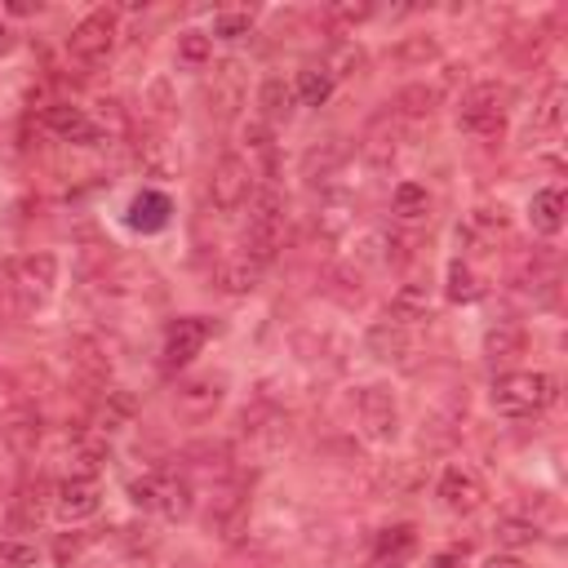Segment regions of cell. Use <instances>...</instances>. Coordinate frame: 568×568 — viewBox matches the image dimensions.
Wrapping results in <instances>:
<instances>
[{"mask_svg":"<svg viewBox=\"0 0 568 568\" xmlns=\"http://www.w3.org/2000/svg\"><path fill=\"white\" fill-rule=\"evenodd\" d=\"M284 245V196L275 192V182L254 186L249 196V227H245V262H254L258 271L267 262H275Z\"/></svg>","mask_w":568,"mask_h":568,"instance_id":"obj_1","label":"cell"},{"mask_svg":"<svg viewBox=\"0 0 568 568\" xmlns=\"http://www.w3.org/2000/svg\"><path fill=\"white\" fill-rule=\"evenodd\" d=\"M489 400L502 417H533L559 400V383L551 373H502Z\"/></svg>","mask_w":568,"mask_h":568,"instance_id":"obj_2","label":"cell"},{"mask_svg":"<svg viewBox=\"0 0 568 568\" xmlns=\"http://www.w3.org/2000/svg\"><path fill=\"white\" fill-rule=\"evenodd\" d=\"M506 103H511V89L498 80H480L462 93V107H457V129L470 138H502L506 129Z\"/></svg>","mask_w":568,"mask_h":568,"instance_id":"obj_3","label":"cell"},{"mask_svg":"<svg viewBox=\"0 0 568 568\" xmlns=\"http://www.w3.org/2000/svg\"><path fill=\"white\" fill-rule=\"evenodd\" d=\"M116 50V10H93L89 18H80L67 36V54L80 67H99L107 63V54Z\"/></svg>","mask_w":568,"mask_h":568,"instance_id":"obj_4","label":"cell"},{"mask_svg":"<svg viewBox=\"0 0 568 568\" xmlns=\"http://www.w3.org/2000/svg\"><path fill=\"white\" fill-rule=\"evenodd\" d=\"M254 186H258V182H254V165H249L245 156L227 152V156L214 165V173H209V201H214V209L235 214V209L249 205Z\"/></svg>","mask_w":568,"mask_h":568,"instance_id":"obj_5","label":"cell"},{"mask_svg":"<svg viewBox=\"0 0 568 568\" xmlns=\"http://www.w3.org/2000/svg\"><path fill=\"white\" fill-rule=\"evenodd\" d=\"M205 99H209V112H214L218 120H231L235 112H241L245 99H249L245 63H235V59L214 63V72H209V80H205Z\"/></svg>","mask_w":568,"mask_h":568,"instance_id":"obj_6","label":"cell"},{"mask_svg":"<svg viewBox=\"0 0 568 568\" xmlns=\"http://www.w3.org/2000/svg\"><path fill=\"white\" fill-rule=\"evenodd\" d=\"M227 383L222 377H214V373H201V377H186V383L178 387V396H173V413L182 417V422H209L218 409H222V391Z\"/></svg>","mask_w":568,"mask_h":568,"instance_id":"obj_7","label":"cell"},{"mask_svg":"<svg viewBox=\"0 0 568 568\" xmlns=\"http://www.w3.org/2000/svg\"><path fill=\"white\" fill-rule=\"evenodd\" d=\"M360 426L377 444H391L400 436V404H396V396L387 387H364L360 391Z\"/></svg>","mask_w":568,"mask_h":568,"instance_id":"obj_8","label":"cell"},{"mask_svg":"<svg viewBox=\"0 0 568 568\" xmlns=\"http://www.w3.org/2000/svg\"><path fill=\"white\" fill-rule=\"evenodd\" d=\"M436 498H440L444 511H453V515H476L489 493H485V480H480L470 466H444V476H440V485H436Z\"/></svg>","mask_w":568,"mask_h":568,"instance_id":"obj_9","label":"cell"},{"mask_svg":"<svg viewBox=\"0 0 568 568\" xmlns=\"http://www.w3.org/2000/svg\"><path fill=\"white\" fill-rule=\"evenodd\" d=\"M214 334V324L205 315H186V320H173L169 324V338H165V369H182V364H192L205 343Z\"/></svg>","mask_w":568,"mask_h":568,"instance_id":"obj_10","label":"cell"},{"mask_svg":"<svg viewBox=\"0 0 568 568\" xmlns=\"http://www.w3.org/2000/svg\"><path fill=\"white\" fill-rule=\"evenodd\" d=\"M457 235L466 245H476V249H493L502 245L506 235H511V214L502 205H480V209H470L466 222L457 227Z\"/></svg>","mask_w":568,"mask_h":568,"instance_id":"obj_11","label":"cell"},{"mask_svg":"<svg viewBox=\"0 0 568 568\" xmlns=\"http://www.w3.org/2000/svg\"><path fill=\"white\" fill-rule=\"evenodd\" d=\"M0 440H5V449H10V453L31 457V453L40 449V440H44V422H40V413H36V409H27V404L10 409L5 417H0Z\"/></svg>","mask_w":568,"mask_h":568,"instance_id":"obj_12","label":"cell"},{"mask_svg":"<svg viewBox=\"0 0 568 568\" xmlns=\"http://www.w3.org/2000/svg\"><path fill=\"white\" fill-rule=\"evenodd\" d=\"M103 506V493H99V480H63L54 489V511L59 519H67V525H80V519H93Z\"/></svg>","mask_w":568,"mask_h":568,"instance_id":"obj_13","label":"cell"},{"mask_svg":"<svg viewBox=\"0 0 568 568\" xmlns=\"http://www.w3.org/2000/svg\"><path fill=\"white\" fill-rule=\"evenodd\" d=\"M364 351H369L373 360L400 364V360H409L413 338H409V328H404L400 320H377V324L364 328Z\"/></svg>","mask_w":568,"mask_h":568,"instance_id":"obj_14","label":"cell"},{"mask_svg":"<svg viewBox=\"0 0 568 568\" xmlns=\"http://www.w3.org/2000/svg\"><path fill=\"white\" fill-rule=\"evenodd\" d=\"M14 284L27 294V298H50L54 284H59V258L54 254H27L14 262Z\"/></svg>","mask_w":568,"mask_h":568,"instance_id":"obj_15","label":"cell"},{"mask_svg":"<svg viewBox=\"0 0 568 568\" xmlns=\"http://www.w3.org/2000/svg\"><path fill=\"white\" fill-rule=\"evenodd\" d=\"M360 152H364L369 165L387 169V165L400 156V120H396L391 112H387V116H377V120L364 129V138H360Z\"/></svg>","mask_w":568,"mask_h":568,"instance_id":"obj_16","label":"cell"},{"mask_svg":"<svg viewBox=\"0 0 568 568\" xmlns=\"http://www.w3.org/2000/svg\"><path fill=\"white\" fill-rule=\"evenodd\" d=\"M44 125H50V133H59L63 142H80V147H89V142H99V125H93L80 107L72 103H54V107H44Z\"/></svg>","mask_w":568,"mask_h":568,"instance_id":"obj_17","label":"cell"},{"mask_svg":"<svg viewBox=\"0 0 568 568\" xmlns=\"http://www.w3.org/2000/svg\"><path fill=\"white\" fill-rule=\"evenodd\" d=\"M169 218H173V205H169V196H165V192H138V196L129 201V227H133V231H142V235H156V231H165V227H169Z\"/></svg>","mask_w":568,"mask_h":568,"instance_id":"obj_18","label":"cell"},{"mask_svg":"<svg viewBox=\"0 0 568 568\" xmlns=\"http://www.w3.org/2000/svg\"><path fill=\"white\" fill-rule=\"evenodd\" d=\"M133 417H138V396L125 391V387H112L99 400V417H93V426H99V436H116V431H125V426H133Z\"/></svg>","mask_w":568,"mask_h":568,"instance_id":"obj_19","label":"cell"},{"mask_svg":"<svg viewBox=\"0 0 568 568\" xmlns=\"http://www.w3.org/2000/svg\"><path fill=\"white\" fill-rule=\"evenodd\" d=\"M245 511H249L245 489L222 480V489H218V498H214V511H209V525H214L222 538H235V533H241V525H245Z\"/></svg>","mask_w":568,"mask_h":568,"instance_id":"obj_20","label":"cell"},{"mask_svg":"<svg viewBox=\"0 0 568 568\" xmlns=\"http://www.w3.org/2000/svg\"><path fill=\"white\" fill-rule=\"evenodd\" d=\"M133 160H138L142 173H152V178H173L178 173V156H173V147L160 133H142L133 142Z\"/></svg>","mask_w":568,"mask_h":568,"instance_id":"obj_21","label":"cell"},{"mask_svg":"<svg viewBox=\"0 0 568 568\" xmlns=\"http://www.w3.org/2000/svg\"><path fill=\"white\" fill-rule=\"evenodd\" d=\"M525 347H529V334L519 324H493L489 334H485V356L493 360V364H515L519 356H525Z\"/></svg>","mask_w":568,"mask_h":568,"instance_id":"obj_22","label":"cell"},{"mask_svg":"<svg viewBox=\"0 0 568 568\" xmlns=\"http://www.w3.org/2000/svg\"><path fill=\"white\" fill-rule=\"evenodd\" d=\"M529 218H533L538 235H559L564 231V192L559 186H542V192H533Z\"/></svg>","mask_w":568,"mask_h":568,"instance_id":"obj_23","label":"cell"},{"mask_svg":"<svg viewBox=\"0 0 568 568\" xmlns=\"http://www.w3.org/2000/svg\"><path fill=\"white\" fill-rule=\"evenodd\" d=\"M440 107V89L436 85H409L396 93V120H431Z\"/></svg>","mask_w":568,"mask_h":568,"instance_id":"obj_24","label":"cell"},{"mask_svg":"<svg viewBox=\"0 0 568 568\" xmlns=\"http://www.w3.org/2000/svg\"><path fill=\"white\" fill-rule=\"evenodd\" d=\"M165 519H186L196 511V489H192V480L186 476H160V506H156Z\"/></svg>","mask_w":568,"mask_h":568,"instance_id":"obj_25","label":"cell"},{"mask_svg":"<svg viewBox=\"0 0 568 568\" xmlns=\"http://www.w3.org/2000/svg\"><path fill=\"white\" fill-rule=\"evenodd\" d=\"M391 315H396L400 324L426 320V315H431V289H426L422 280H404L400 289L391 294Z\"/></svg>","mask_w":568,"mask_h":568,"instance_id":"obj_26","label":"cell"},{"mask_svg":"<svg viewBox=\"0 0 568 568\" xmlns=\"http://www.w3.org/2000/svg\"><path fill=\"white\" fill-rule=\"evenodd\" d=\"M294 85L289 80H284V76H267L262 80V89H258V107H262V120L267 125H275V120H284V116H289L294 112Z\"/></svg>","mask_w":568,"mask_h":568,"instance_id":"obj_27","label":"cell"},{"mask_svg":"<svg viewBox=\"0 0 568 568\" xmlns=\"http://www.w3.org/2000/svg\"><path fill=\"white\" fill-rule=\"evenodd\" d=\"M564 99H568V93H564V85L559 80H551L546 85V93H542V99H538V107H533V120H529V133H559V125H564Z\"/></svg>","mask_w":568,"mask_h":568,"instance_id":"obj_28","label":"cell"},{"mask_svg":"<svg viewBox=\"0 0 568 568\" xmlns=\"http://www.w3.org/2000/svg\"><path fill=\"white\" fill-rule=\"evenodd\" d=\"M67 356H72V364L89 377V383H107L112 360H107V351L93 343V338H72V343H67Z\"/></svg>","mask_w":568,"mask_h":568,"instance_id":"obj_29","label":"cell"},{"mask_svg":"<svg viewBox=\"0 0 568 568\" xmlns=\"http://www.w3.org/2000/svg\"><path fill=\"white\" fill-rule=\"evenodd\" d=\"M334 76H328L324 67H302L298 72V80H294V99L302 103V107H324L328 99H334Z\"/></svg>","mask_w":568,"mask_h":568,"instance_id":"obj_30","label":"cell"},{"mask_svg":"<svg viewBox=\"0 0 568 568\" xmlns=\"http://www.w3.org/2000/svg\"><path fill=\"white\" fill-rule=\"evenodd\" d=\"M182 457L192 462L196 470H205V476H214V480H227V476H231V449H227L222 440H201V444L186 449Z\"/></svg>","mask_w":568,"mask_h":568,"instance_id":"obj_31","label":"cell"},{"mask_svg":"<svg viewBox=\"0 0 568 568\" xmlns=\"http://www.w3.org/2000/svg\"><path fill=\"white\" fill-rule=\"evenodd\" d=\"M493 538H498L502 551H525V546H533L542 538V529L533 525L529 515H502L493 525Z\"/></svg>","mask_w":568,"mask_h":568,"instance_id":"obj_32","label":"cell"},{"mask_svg":"<svg viewBox=\"0 0 568 568\" xmlns=\"http://www.w3.org/2000/svg\"><path fill=\"white\" fill-rule=\"evenodd\" d=\"M391 214L400 222H422L426 214H431V196H426L422 182H400L391 192Z\"/></svg>","mask_w":568,"mask_h":568,"instance_id":"obj_33","label":"cell"},{"mask_svg":"<svg viewBox=\"0 0 568 568\" xmlns=\"http://www.w3.org/2000/svg\"><path fill=\"white\" fill-rule=\"evenodd\" d=\"M214 284L227 294V298H245V294H254L258 289V267L254 262H222L218 267V275H214Z\"/></svg>","mask_w":568,"mask_h":568,"instance_id":"obj_34","label":"cell"},{"mask_svg":"<svg viewBox=\"0 0 568 568\" xmlns=\"http://www.w3.org/2000/svg\"><path fill=\"white\" fill-rule=\"evenodd\" d=\"M396 63H400V67L440 63V40H436V36H404V40L396 44Z\"/></svg>","mask_w":568,"mask_h":568,"instance_id":"obj_35","label":"cell"},{"mask_svg":"<svg viewBox=\"0 0 568 568\" xmlns=\"http://www.w3.org/2000/svg\"><path fill=\"white\" fill-rule=\"evenodd\" d=\"M343 156H347L343 142H324V147H311L307 160H302V173H307L311 182H324V178H334V173H338Z\"/></svg>","mask_w":568,"mask_h":568,"instance_id":"obj_36","label":"cell"},{"mask_svg":"<svg viewBox=\"0 0 568 568\" xmlns=\"http://www.w3.org/2000/svg\"><path fill=\"white\" fill-rule=\"evenodd\" d=\"M245 147L262 160V169H267V182H271V173H275V133H271V125L267 120H254V125H245Z\"/></svg>","mask_w":568,"mask_h":568,"instance_id":"obj_37","label":"cell"},{"mask_svg":"<svg viewBox=\"0 0 568 568\" xmlns=\"http://www.w3.org/2000/svg\"><path fill=\"white\" fill-rule=\"evenodd\" d=\"M178 63L186 67H209L214 63V40L205 31H182L178 36Z\"/></svg>","mask_w":568,"mask_h":568,"instance_id":"obj_38","label":"cell"},{"mask_svg":"<svg viewBox=\"0 0 568 568\" xmlns=\"http://www.w3.org/2000/svg\"><path fill=\"white\" fill-rule=\"evenodd\" d=\"M485 289H480V280H476V271H470L462 258H453L449 262V298L453 302H476Z\"/></svg>","mask_w":568,"mask_h":568,"instance_id":"obj_39","label":"cell"},{"mask_svg":"<svg viewBox=\"0 0 568 568\" xmlns=\"http://www.w3.org/2000/svg\"><path fill=\"white\" fill-rule=\"evenodd\" d=\"M413 542H417L413 525H391L377 533V559H404L413 551Z\"/></svg>","mask_w":568,"mask_h":568,"instance_id":"obj_40","label":"cell"},{"mask_svg":"<svg viewBox=\"0 0 568 568\" xmlns=\"http://www.w3.org/2000/svg\"><path fill=\"white\" fill-rule=\"evenodd\" d=\"M364 67H369V54L360 50V44H338V50H334V59L324 63V72L334 76V80H338V76H360Z\"/></svg>","mask_w":568,"mask_h":568,"instance_id":"obj_41","label":"cell"},{"mask_svg":"<svg viewBox=\"0 0 568 568\" xmlns=\"http://www.w3.org/2000/svg\"><path fill=\"white\" fill-rule=\"evenodd\" d=\"M36 546L23 538H0V568H36Z\"/></svg>","mask_w":568,"mask_h":568,"instance_id":"obj_42","label":"cell"},{"mask_svg":"<svg viewBox=\"0 0 568 568\" xmlns=\"http://www.w3.org/2000/svg\"><path fill=\"white\" fill-rule=\"evenodd\" d=\"M214 36L218 40H245V36H254V14H218L214 18Z\"/></svg>","mask_w":568,"mask_h":568,"instance_id":"obj_43","label":"cell"},{"mask_svg":"<svg viewBox=\"0 0 568 568\" xmlns=\"http://www.w3.org/2000/svg\"><path fill=\"white\" fill-rule=\"evenodd\" d=\"M328 294H334L343 307H356V302L364 298L360 275H351V271H334V275H328Z\"/></svg>","mask_w":568,"mask_h":568,"instance_id":"obj_44","label":"cell"},{"mask_svg":"<svg viewBox=\"0 0 568 568\" xmlns=\"http://www.w3.org/2000/svg\"><path fill=\"white\" fill-rule=\"evenodd\" d=\"M324 18L334 23V27H356V23H364V18H373V5H351V0H343V5H328L324 10Z\"/></svg>","mask_w":568,"mask_h":568,"instance_id":"obj_45","label":"cell"},{"mask_svg":"<svg viewBox=\"0 0 568 568\" xmlns=\"http://www.w3.org/2000/svg\"><path fill=\"white\" fill-rule=\"evenodd\" d=\"M129 498H133V506H142V511H156V506H160V476L133 480V485H129Z\"/></svg>","mask_w":568,"mask_h":568,"instance_id":"obj_46","label":"cell"},{"mask_svg":"<svg viewBox=\"0 0 568 568\" xmlns=\"http://www.w3.org/2000/svg\"><path fill=\"white\" fill-rule=\"evenodd\" d=\"M14 50H18V31L10 18H0V59H10Z\"/></svg>","mask_w":568,"mask_h":568,"instance_id":"obj_47","label":"cell"},{"mask_svg":"<svg viewBox=\"0 0 568 568\" xmlns=\"http://www.w3.org/2000/svg\"><path fill=\"white\" fill-rule=\"evenodd\" d=\"M152 103H156V107H152V116H156V120H165V112H169V107H165V103H169V85H165V80H156V85H152Z\"/></svg>","mask_w":568,"mask_h":568,"instance_id":"obj_48","label":"cell"},{"mask_svg":"<svg viewBox=\"0 0 568 568\" xmlns=\"http://www.w3.org/2000/svg\"><path fill=\"white\" fill-rule=\"evenodd\" d=\"M485 568H525V559H519V555H511V551H502V555H493Z\"/></svg>","mask_w":568,"mask_h":568,"instance_id":"obj_49","label":"cell"},{"mask_svg":"<svg viewBox=\"0 0 568 568\" xmlns=\"http://www.w3.org/2000/svg\"><path fill=\"white\" fill-rule=\"evenodd\" d=\"M431 568H462V555H457V551H440Z\"/></svg>","mask_w":568,"mask_h":568,"instance_id":"obj_50","label":"cell"},{"mask_svg":"<svg viewBox=\"0 0 568 568\" xmlns=\"http://www.w3.org/2000/svg\"><path fill=\"white\" fill-rule=\"evenodd\" d=\"M373 568H404V559H373Z\"/></svg>","mask_w":568,"mask_h":568,"instance_id":"obj_51","label":"cell"},{"mask_svg":"<svg viewBox=\"0 0 568 568\" xmlns=\"http://www.w3.org/2000/svg\"><path fill=\"white\" fill-rule=\"evenodd\" d=\"M173 568H205V564H201V559H178Z\"/></svg>","mask_w":568,"mask_h":568,"instance_id":"obj_52","label":"cell"}]
</instances>
